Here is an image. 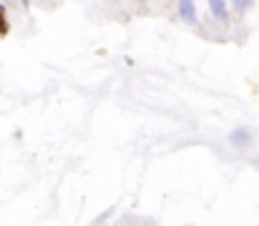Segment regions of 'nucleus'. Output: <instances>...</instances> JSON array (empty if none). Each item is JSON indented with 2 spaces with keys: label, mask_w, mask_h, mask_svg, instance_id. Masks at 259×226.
<instances>
[{
  "label": "nucleus",
  "mask_w": 259,
  "mask_h": 226,
  "mask_svg": "<svg viewBox=\"0 0 259 226\" xmlns=\"http://www.w3.org/2000/svg\"><path fill=\"white\" fill-rule=\"evenodd\" d=\"M20 3H23V5H28V0H20Z\"/></svg>",
  "instance_id": "423d86ee"
},
{
  "label": "nucleus",
  "mask_w": 259,
  "mask_h": 226,
  "mask_svg": "<svg viewBox=\"0 0 259 226\" xmlns=\"http://www.w3.org/2000/svg\"><path fill=\"white\" fill-rule=\"evenodd\" d=\"M179 15L186 25H196L199 15H196V3L194 0H179Z\"/></svg>",
  "instance_id": "f257e3e1"
},
{
  "label": "nucleus",
  "mask_w": 259,
  "mask_h": 226,
  "mask_svg": "<svg viewBox=\"0 0 259 226\" xmlns=\"http://www.w3.org/2000/svg\"><path fill=\"white\" fill-rule=\"evenodd\" d=\"M229 141H232L237 149H247V146L252 144V133H249L247 128H237V131L229 136Z\"/></svg>",
  "instance_id": "7ed1b4c3"
},
{
  "label": "nucleus",
  "mask_w": 259,
  "mask_h": 226,
  "mask_svg": "<svg viewBox=\"0 0 259 226\" xmlns=\"http://www.w3.org/2000/svg\"><path fill=\"white\" fill-rule=\"evenodd\" d=\"M3 13H5V8L0 5V33H5V30H8V25H5V20H3Z\"/></svg>",
  "instance_id": "39448f33"
},
{
  "label": "nucleus",
  "mask_w": 259,
  "mask_h": 226,
  "mask_svg": "<svg viewBox=\"0 0 259 226\" xmlns=\"http://www.w3.org/2000/svg\"><path fill=\"white\" fill-rule=\"evenodd\" d=\"M209 10H211V18L219 20V23H227L229 20V5L227 0H209Z\"/></svg>",
  "instance_id": "f03ea898"
},
{
  "label": "nucleus",
  "mask_w": 259,
  "mask_h": 226,
  "mask_svg": "<svg viewBox=\"0 0 259 226\" xmlns=\"http://www.w3.org/2000/svg\"><path fill=\"white\" fill-rule=\"evenodd\" d=\"M252 0H234V10H249Z\"/></svg>",
  "instance_id": "20e7f679"
}]
</instances>
